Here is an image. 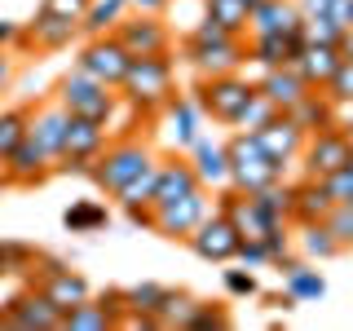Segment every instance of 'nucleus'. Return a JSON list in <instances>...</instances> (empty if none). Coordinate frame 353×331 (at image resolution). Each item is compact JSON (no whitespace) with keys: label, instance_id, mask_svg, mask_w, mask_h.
Instances as JSON below:
<instances>
[{"label":"nucleus","instance_id":"1","mask_svg":"<svg viewBox=\"0 0 353 331\" xmlns=\"http://www.w3.org/2000/svg\"><path fill=\"white\" fill-rule=\"evenodd\" d=\"M190 71L199 75H225V71H243L248 66V36H234L212 18H199L190 27V36L181 44Z\"/></svg>","mask_w":353,"mask_h":331},{"label":"nucleus","instance_id":"2","mask_svg":"<svg viewBox=\"0 0 353 331\" xmlns=\"http://www.w3.org/2000/svg\"><path fill=\"white\" fill-rule=\"evenodd\" d=\"M176 93L172 80V58L168 53H150V58H132L128 75L119 84V102H128L137 115H159V106Z\"/></svg>","mask_w":353,"mask_h":331},{"label":"nucleus","instance_id":"3","mask_svg":"<svg viewBox=\"0 0 353 331\" xmlns=\"http://www.w3.org/2000/svg\"><path fill=\"white\" fill-rule=\"evenodd\" d=\"M53 102H58L66 115H80V119H93V124L110 128V119H115V110H119V88H110L102 80H93L88 71H80V66H71V71L62 75Z\"/></svg>","mask_w":353,"mask_h":331},{"label":"nucleus","instance_id":"4","mask_svg":"<svg viewBox=\"0 0 353 331\" xmlns=\"http://www.w3.org/2000/svg\"><path fill=\"white\" fill-rule=\"evenodd\" d=\"M225 159H230V185L243 194H252V190H261V185H270V181H279V177L287 172L279 159H270V154L261 150V141L252 137V132H230V141H225Z\"/></svg>","mask_w":353,"mask_h":331},{"label":"nucleus","instance_id":"5","mask_svg":"<svg viewBox=\"0 0 353 331\" xmlns=\"http://www.w3.org/2000/svg\"><path fill=\"white\" fill-rule=\"evenodd\" d=\"M154 159H159V154L150 150V141L124 137V141H115V146H110V141H106V150L97 154V159H93V168H88V181H93L97 190L115 194L119 185H128L132 177H137L141 168H150Z\"/></svg>","mask_w":353,"mask_h":331},{"label":"nucleus","instance_id":"6","mask_svg":"<svg viewBox=\"0 0 353 331\" xmlns=\"http://www.w3.org/2000/svg\"><path fill=\"white\" fill-rule=\"evenodd\" d=\"M256 80H248L243 71H225V75H199V84L190 88L194 106L203 110L216 124H234V115L243 110V102L252 97Z\"/></svg>","mask_w":353,"mask_h":331},{"label":"nucleus","instance_id":"7","mask_svg":"<svg viewBox=\"0 0 353 331\" xmlns=\"http://www.w3.org/2000/svg\"><path fill=\"white\" fill-rule=\"evenodd\" d=\"M208 212H212V199H208V185H199V190L181 194V199H172V203H163V208H154L150 230H154L159 239L185 243V239H190V230H194Z\"/></svg>","mask_w":353,"mask_h":331},{"label":"nucleus","instance_id":"8","mask_svg":"<svg viewBox=\"0 0 353 331\" xmlns=\"http://www.w3.org/2000/svg\"><path fill=\"white\" fill-rule=\"evenodd\" d=\"M115 40L128 49V58H150V53L172 49V31L159 14H124L115 22Z\"/></svg>","mask_w":353,"mask_h":331},{"label":"nucleus","instance_id":"9","mask_svg":"<svg viewBox=\"0 0 353 331\" xmlns=\"http://www.w3.org/2000/svg\"><path fill=\"white\" fill-rule=\"evenodd\" d=\"M128 49L115 40V31H106V36H88V44L80 49V58H75V66L80 71H88L93 80H102L110 88H119L124 84V75H128Z\"/></svg>","mask_w":353,"mask_h":331},{"label":"nucleus","instance_id":"10","mask_svg":"<svg viewBox=\"0 0 353 331\" xmlns=\"http://www.w3.org/2000/svg\"><path fill=\"white\" fill-rule=\"evenodd\" d=\"M0 327H14V331H58L62 327V309L40 292V287H27L18 292L14 301L0 309Z\"/></svg>","mask_w":353,"mask_h":331},{"label":"nucleus","instance_id":"11","mask_svg":"<svg viewBox=\"0 0 353 331\" xmlns=\"http://www.w3.org/2000/svg\"><path fill=\"white\" fill-rule=\"evenodd\" d=\"M119 323H124V287H110V292H97L75 309H66L58 331H106Z\"/></svg>","mask_w":353,"mask_h":331},{"label":"nucleus","instance_id":"12","mask_svg":"<svg viewBox=\"0 0 353 331\" xmlns=\"http://www.w3.org/2000/svg\"><path fill=\"white\" fill-rule=\"evenodd\" d=\"M349 150H353V141L345 137V128H340V124H327V128L309 132V137H305V150H301L305 177H327V172L345 168V163H349Z\"/></svg>","mask_w":353,"mask_h":331},{"label":"nucleus","instance_id":"13","mask_svg":"<svg viewBox=\"0 0 353 331\" xmlns=\"http://www.w3.org/2000/svg\"><path fill=\"white\" fill-rule=\"evenodd\" d=\"M190 252L199 261H212V265H225V261H234V252H239V230L230 225V217L225 212H208L199 225L190 230Z\"/></svg>","mask_w":353,"mask_h":331},{"label":"nucleus","instance_id":"14","mask_svg":"<svg viewBox=\"0 0 353 331\" xmlns=\"http://www.w3.org/2000/svg\"><path fill=\"white\" fill-rule=\"evenodd\" d=\"M199 119H203V110L194 106V97H190V93H172L168 102L159 106L163 141H168L172 150H190L194 137H199Z\"/></svg>","mask_w":353,"mask_h":331},{"label":"nucleus","instance_id":"15","mask_svg":"<svg viewBox=\"0 0 353 331\" xmlns=\"http://www.w3.org/2000/svg\"><path fill=\"white\" fill-rule=\"evenodd\" d=\"M0 172H5V181H14V185H40L44 177L53 172V154L27 132V137L9 150V159L0 163Z\"/></svg>","mask_w":353,"mask_h":331},{"label":"nucleus","instance_id":"16","mask_svg":"<svg viewBox=\"0 0 353 331\" xmlns=\"http://www.w3.org/2000/svg\"><path fill=\"white\" fill-rule=\"evenodd\" d=\"M252 137L261 141V150L270 154V159H279L283 168H287V163H296V159H301V150H305V137H309V132H305L301 124H296L292 115H283V110H279V115H274L265 128H256Z\"/></svg>","mask_w":353,"mask_h":331},{"label":"nucleus","instance_id":"17","mask_svg":"<svg viewBox=\"0 0 353 331\" xmlns=\"http://www.w3.org/2000/svg\"><path fill=\"white\" fill-rule=\"evenodd\" d=\"M31 287H40L44 296H49L53 305L62 309H75L80 301H88V296H93V287H88V279L80 270H71V265H58V270H49V274H36V279H31Z\"/></svg>","mask_w":353,"mask_h":331},{"label":"nucleus","instance_id":"18","mask_svg":"<svg viewBox=\"0 0 353 331\" xmlns=\"http://www.w3.org/2000/svg\"><path fill=\"white\" fill-rule=\"evenodd\" d=\"M292 36L301 31V9L296 0H256L248 14V36Z\"/></svg>","mask_w":353,"mask_h":331},{"label":"nucleus","instance_id":"19","mask_svg":"<svg viewBox=\"0 0 353 331\" xmlns=\"http://www.w3.org/2000/svg\"><path fill=\"white\" fill-rule=\"evenodd\" d=\"M336 208V199L318 177H305V181H292V212L287 221L292 225H314V221H327V212Z\"/></svg>","mask_w":353,"mask_h":331},{"label":"nucleus","instance_id":"20","mask_svg":"<svg viewBox=\"0 0 353 331\" xmlns=\"http://www.w3.org/2000/svg\"><path fill=\"white\" fill-rule=\"evenodd\" d=\"M75 36H80V22L62 18V14H49V9H36V18H31V27H27V44H36L40 53L71 49Z\"/></svg>","mask_w":353,"mask_h":331},{"label":"nucleus","instance_id":"21","mask_svg":"<svg viewBox=\"0 0 353 331\" xmlns=\"http://www.w3.org/2000/svg\"><path fill=\"white\" fill-rule=\"evenodd\" d=\"M106 124H93V119H80V115H71L66 119V137H62V154L58 159H84V163H93L97 154L106 150Z\"/></svg>","mask_w":353,"mask_h":331},{"label":"nucleus","instance_id":"22","mask_svg":"<svg viewBox=\"0 0 353 331\" xmlns=\"http://www.w3.org/2000/svg\"><path fill=\"white\" fill-rule=\"evenodd\" d=\"M190 168L199 172V181L208 190H221L230 185V159H225V141H212L208 132H199L194 146H190Z\"/></svg>","mask_w":353,"mask_h":331},{"label":"nucleus","instance_id":"23","mask_svg":"<svg viewBox=\"0 0 353 331\" xmlns=\"http://www.w3.org/2000/svg\"><path fill=\"white\" fill-rule=\"evenodd\" d=\"M199 185H203V181H199V172L190 168V159H176V154H168V159H159V177H154L150 208H163V203H172V199L199 190Z\"/></svg>","mask_w":353,"mask_h":331},{"label":"nucleus","instance_id":"24","mask_svg":"<svg viewBox=\"0 0 353 331\" xmlns=\"http://www.w3.org/2000/svg\"><path fill=\"white\" fill-rule=\"evenodd\" d=\"M283 292L292 296L296 305H314V301H323V296H327V279L318 274L314 261L287 257V261H283Z\"/></svg>","mask_w":353,"mask_h":331},{"label":"nucleus","instance_id":"25","mask_svg":"<svg viewBox=\"0 0 353 331\" xmlns=\"http://www.w3.org/2000/svg\"><path fill=\"white\" fill-rule=\"evenodd\" d=\"M336 66H340V44H305L301 40V53L292 58V71L301 75L309 88H323Z\"/></svg>","mask_w":353,"mask_h":331},{"label":"nucleus","instance_id":"26","mask_svg":"<svg viewBox=\"0 0 353 331\" xmlns=\"http://www.w3.org/2000/svg\"><path fill=\"white\" fill-rule=\"evenodd\" d=\"M301 53V31L292 36H248V62H256L261 71H274V66H292V58Z\"/></svg>","mask_w":353,"mask_h":331},{"label":"nucleus","instance_id":"27","mask_svg":"<svg viewBox=\"0 0 353 331\" xmlns=\"http://www.w3.org/2000/svg\"><path fill=\"white\" fill-rule=\"evenodd\" d=\"M66 110L58 106V102H44V106H36L31 110V119H27V132L40 141L44 150L53 154V168H58V154H62V137H66Z\"/></svg>","mask_w":353,"mask_h":331},{"label":"nucleus","instance_id":"28","mask_svg":"<svg viewBox=\"0 0 353 331\" xmlns=\"http://www.w3.org/2000/svg\"><path fill=\"white\" fill-rule=\"evenodd\" d=\"M163 292H168V287L150 283V279L124 287V323L119 327H154V309H159Z\"/></svg>","mask_w":353,"mask_h":331},{"label":"nucleus","instance_id":"29","mask_svg":"<svg viewBox=\"0 0 353 331\" xmlns=\"http://www.w3.org/2000/svg\"><path fill=\"white\" fill-rule=\"evenodd\" d=\"M256 88L265 97H270L279 110H292L301 97L309 93V84L301 80V75L292 71V66H274V71H261V80H256Z\"/></svg>","mask_w":353,"mask_h":331},{"label":"nucleus","instance_id":"30","mask_svg":"<svg viewBox=\"0 0 353 331\" xmlns=\"http://www.w3.org/2000/svg\"><path fill=\"white\" fill-rule=\"evenodd\" d=\"M66 234H97V230L110 225V208L102 199H71V208L62 212Z\"/></svg>","mask_w":353,"mask_h":331},{"label":"nucleus","instance_id":"31","mask_svg":"<svg viewBox=\"0 0 353 331\" xmlns=\"http://www.w3.org/2000/svg\"><path fill=\"white\" fill-rule=\"evenodd\" d=\"M283 115H292V119H296V124H301L305 132H318V128L336 124V102H331L323 88H309L301 102H296L292 110H283Z\"/></svg>","mask_w":353,"mask_h":331},{"label":"nucleus","instance_id":"32","mask_svg":"<svg viewBox=\"0 0 353 331\" xmlns=\"http://www.w3.org/2000/svg\"><path fill=\"white\" fill-rule=\"evenodd\" d=\"M203 305L199 296H190V292H181V287H168L163 292V301H159V309H154V327H163V331H172V327H190V318H194V309Z\"/></svg>","mask_w":353,"mask_h":331},{"label":"nucleus","instance_id":"33","mask_svg":"<svg viewBox=\"0 0 353 331\" xmlns=\"http://www.w3.org/2000/svg\"><path fill=\"white\" fill-rule=\"evenodd\" d=\"M296 243H301L305 261H336L340 252V239L327 230V221H314V225H296Z\"/></svg>","mask_w":353,"mask_h":331},{"label":"nucleus","instance_id":"34","mask_svg":"<svg viewBox=\"0 0 353 331\" xmlns=\"http://www.w3.org/2000/svg\"><path fill=\"white\" fill-rule=\"evenodd\" d=\"M128 0H88L84 18H80V31L84 36H106V31H115V22L124 18Z\"/></svg>","mask_w":353,"mask_h":331},{"label":"nucleus","instance_id":"35","mask_svg":"<svg viewBox=\"0 0 353 331\" xmlns=\"http://www.w3.org/2000/svg\"><path fill=\"white\" fill-rule=\"evenodd\" d=\"M256 0H203V18L221 22L225 31H234V36H248V14Z\"/></svg>","mask_w":353,"mask_h":331},{"label":"nucleus","instance_id":"36","mask_svg":"<svg viewBox=\"0 0 353 331\" xmlns=\"http://www.w3.org/2000/svg\"><path fill=\"white\" fill-rule=\"evenodd\" d=\"M274 115H279V106H274L270 97L261 93V88H252V97L243 102V110L234 115V124H230V128H239V132H256V128H265V124H270Z\"/></svg>","mask_w":353,"mask_h":331},{"label":"nucleus","instance_id":"37","mask_svg":"<svg viewBox=\"0 0 353 331\" xmlns=\"http://www.w3.org/2000/svg\"><path fill=\"white\" fill-rule=\"evenodd\" d=\"M252 199L261 203V212L270 217V221H287V212H292V181H287V177H279V181L252 190Z\"/></svg>","mask_w":353,"mask_h":331},{"label":"nucleus","instance_id":"38","mask_svg":"<svg viewBox=\"0 0 353 331\" xmlns=\"http://www.w3.org/2000/svg\"><path fill=\"white\" fill-rule=\"evenodd\" d=\"M27 119H31V106H5L0 110V163H5L9 150L27 137Z\"/></svg>","mask_w":353,"mask_h":331},{"label":"nucleus","instance_id":"39","mask_svg":"<svg viewBox=\"0 0 353 331\" xmlns=\"http://www.w3.org/2000/svg\"><path fill=\"white\" fill-rule=\"evenodd\" d=\"M154 177H159V159H154L150 168H141V172L132 177L128 185H119V190L110 194V199H115L119 208H132V203H150V199H154Z\"/></svg>","mask_w":353,"mask_h":331},{"label":"nucleus","instance_id":"40","mask_svg":"<svg viewBox=\"0 0 353 331\" xmlns=\"http://www.w3.org/2000/svg\"><path fill=\"white\" fill-rule=\"evenodd\" d=\"M40 248H31V243H18V239H0V279H9V274H27L31 261H36Z\"/></svg>","mask_w":353,"mask_h":331},{"label":"nucleus","instance_id":"41","mask_svg":"<svg viewBox=\"0 0 353 331\" xmlns=\"http://www.w3.org/2000/svg\"><path fill=\"white\" fill-rule=\"evenodd\" d=\"M345 31L331 22V14H301V40L305 44H340Z\"/></svg>","mask_w":353,"mask_h":331},{"label":"nucleus","instance_id":"42","mask_svg":"<svg viewBox=\"0 0 353 331\" xmlns=\"http://www.w3.org/2000/svg\"><path fill=\"white\" fill-rule=\"evenodd\" d=\"M323 93H327L336 106H349V102H353V58H345V53H340V66L331 71V80L323 84Z\"/></svg>","mask_w":353,"mask_h":331},{"label":"nucleus","instance_id":"43","mask_svg":"<svg viewBox=\"0 0 353 331\" xmlns=\"http://www.w3.org/2000/svg\"><path fill=\"white\" fill-rule=\"evenodd\" d=\"M221 287H225V296H239V301H252V296H261V279H256V270H248V265H239V270H225V274H221Z\"/></svg>","mask_w":353,"mask_h":331},{"label":"nucleus","instance_id":"44","mask_svg":"<svg viewBox=\"0 0 353 331\" xmlns=\"http://www.w3.org/2000/svg\"><path fill=\"white\" fill-rule=\"evenodd\" d=\"M225 327H230V309L203 301V305L194 309V318H190V327H185V331H225Z\"/></svg>","mask_w":353,"mask_h":331},{"label":"nucleus","instance_id":"45","mask_svg":"<svg viewBox=\"0 0 353 331\" xmlns=\"http://www.w3.org/2000/svg\"><path fill=\"white\" fill-rule=\"evenodd\" d=\"M327 230L340 239V248H353V208L349 203H336L327 212Z\"/></svg>","mask_w":353,"mask_h":331},{"label":"nucleus","instance_id":"46","mask_svg":"<svg viewBox=\"0 0 353 331\" xmlns=\"http://www.w3.org/2000/svg\"><path fill=\"white\" fill-rule=\"evenodd\" d=\"M239 265H248V270H261V265H270V252H265L261 239H239V252H234Z\"/></svg>","mask_w":353,"mask_h":331},{"label":"nucleus","instance_id":"47","mask_svg":"<svg viewBox=\"0 0 353 331\" xmlns=\"http://www.w3.org/2000/svg\"><path fill=\"white\" fill-rule=\"evenodd\" d=\"M318 181L331 190L336 203H345V199L353 194V168H349V163H345V168H336V172H327V177H318Z\"/></svg>","mask_w":353,"mask_h":331},{"label":"nucleus","instance_id":"48","mask_svg":"<svg viewBox=\"0 0 353 331\" xmlns=\"http://www.w3.org/2000/svg\"><path fill=\"white\" fill-rule=\"evenodd\" d=\"M40 9H49V14H62V18H75V22H80L84 9H88V0H40Z\"/></svg>","mask_w":353,"mask_h":331},{"label":"nucleus","instance_id":"49","mask_svg":"<svg viewBox=\"0 0 353 331\" xmlns=\"http://www.w3.org/2000/svg\"><path fill=\"white\" fill-rule=\"evenodd\" d=\"M22 49L27 44V27H18V22H9V18H0V49Z\"/></svg>","mask_w":353,"mask_h":331},{"label":"nucleus","instance_id":"50","mask_svg":"<svg viewBox=\"0 0 353 331\" xmlns=\"http://www.w3.org/2000/svg\"><path fill=\"white\" fill-rule=\"evenodd\" d=\"M327 14H331V22H336L340 31H349L353 27V0H331Z\"/></svg>","mask_w":353,"mask_h":331},{"label":"nucleus","instance_id":"51","mask_svg":"<svg viewBox=\"0 0 353 331\" xmlns=\"http://www.w3.org/2000/svg\"><path fill=\"white\" fill-rule=\"evenodd\" d=\"M336 124L345 128V137L353 141V102H349V106H336Z\"/></svg>","mask_w":353,"mask_h":331},{"label":"nucleus","instance_id":"52","mask_svg":"<svg viewBox=\"0 0 353 331\" xmlns=\"http://www.w3.org/2000/svg\"><path fill=\"white\" fill-rule=\"evenodd\" d=\"M132 9H137V14H163V9H168V0H128Z\"/></svg>","mask_w":353,"mask_h":331},{"label":"nucleus","instance_id":"53","mask_svg":"<svg viewBox=\"0 0 353 331\" xmlns=\"http://www.w3.org/2000/svg\"><path fill=\"white\" fill-rule=\"evenodd\" d=\"M14 80V58H9V49H0V88H9Z\"/></svg>","mask_w":353,"mask_h":331},{"label":"nucleus","instance_id":"54","mask_svg":"<svg viewBox=\"0 0 353 331\" xmlns=\"http://www.w3.org/2000/svg\"><path fill=\"white\" fill-rule=\"evenodd\" d=\"M340 53H345V58H353V27L340 36Z\"/></svg>","mask_w":353,"mask_h":331},{"label":"nucleus","instance_id":"55","mask_svg":"<svg viewBox=\"0 0 353 331\" xmlns=\"http://www.w3.org/2000/svg\"><path fill=\"white\" fill-rule=\"evenodd\" d=\"M345 203H349V208H353V194H349V199H345Z\"/></svg>","mask_w":353,"mask_h":331},{"label":"nucleus","instance_id":"56","mask_svg":"<svg viewBox=\"0 0 353 331\" xmlns=\"http://www.w3.org/2000/svg\"><path fill=\"white\" fill-rule=\"evenodd\" d=\"M0 185H5V177H0Z\"/></svg>","mask_w":353,"mask_h":331},{"label":"nucleus","instance_id":"57","mask_svg":"<svg viewBox=\"0 0 353 331\" xmlns=\"http://www.w3.org/2000/svg\"><path fill=\"white\" fill-rule=\"evenodd\" d=\"M327 9H331V0H327Z\"/></svg>","mask_w":353,"mask_h":331}]
</instances>
